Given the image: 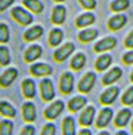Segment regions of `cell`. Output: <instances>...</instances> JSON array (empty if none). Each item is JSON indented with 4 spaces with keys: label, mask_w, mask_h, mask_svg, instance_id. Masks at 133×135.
<instances>
[{
    "label": "cell",
    "mask_w": 133,
    "mask_h": 135,
    "mask_svg": "<svg viewBox=\"0 0 133 135\" xmlns=\"http://www.w3.org/2000/svg\"><path fill=\"white\" fill-rule=\"evenodd\" d=\"M73 51H75V44L73 42H67V44H64L62 46H60V48H57L56 51H54L53 57H54L56 61L62 63L71 56V55L73 53Z\"/></svg>",
    "instance_id": "7a4b0ae2"
},
{
    "label": "cell",
    "mask_w": 133,
    "mask_h": 135,
    "mask_svg": "<svg viewBox=\"0 0 133 135\" xmlns=\"http://www.w3.org/2000/svg\"><path fill=\"white\" fill-rule=\"evenodd\" d=\"M130 117H132V110L130 109H121L118 115L115 116L114 119V126L117 127V128H124L125 126H126L130 120Z\"/></svg>",
    "instance_id": "5bb4252c"
},
{
    "label": "cell",
    "mask_w": 133,
    "mask_h": 135,
    "mask_svg": "<svg viewBox=\"0 0 133 135\" xmlns=\"http://www.w3.org/2000/svg\"><path fill=\"white\" fill-rule=\"evenodd\" d=\"M73 82L75 78L71 73H64L60 78V91L62 94H69L73 90Z\"/></svg>",
    "instance_id": "ba28073f"
},
{
    "label": "cell",
    "mask_w": 133,
    "mask_h": 135,
    "mask_svg": "<svg viewBox=\"0 0 133 135\" xmlns=\"http://www.w3.org/2000/svg\"><path fill=\"white\" fill-rule=\"evenodd\" d=\"M99 135H110V134H109V132H107V131H102V132H100V134H99Z\"/></svg>",
    "instance_id": "7bdbcfd3"
},
{
    "label": "cell",
    "mask_w": 133,
    "mask_h": 135,
    "mask_svg": "<svg viewBox=\"0 0 133 135\" xmlns=\"http://www.w3.org/2000/svg\"><path fill=\"white\" fill-rule=\"evenodd\" d=\"M129 4H130L129 0H114V2L110 4V8L114 12H121L124 10L129 8Z\"/></svg>",
    "instance_id": "f546056e"
},
{
    "label": "cell",
    "mask_w": 133,
    "mask_h": 135,
    "mask_svg": "<svg viewBox=\"0 0 133 135\" xmlns=\"http://www.w3.org/2000/svg\"><path fill=\"white\" fill-rule=\"evenodd\" d=\"M41 135H56V126L53 123H46L42 128Z\"/></svg>",
    "instance_id": "e575fe53"
},
{
    "label": "cell",
    "mask_w": 133,
    "mask_h": 135,
    "mask_svg": "<svg viewBox=\"0 0 133 135\" xmlns=\"http://www.w3.org/2000/svg\"><path fill=\"white\" fill-rule=\"evenodd\" d=\"M19 135H35V128H34V126H25L22 128L20 134Z\"/></svg>",
    "instance_id": "8d00e7d4"
},
{
    "label": "cell",
    "mask_w": 133,
    "mask_h": 135,
    "mask_svg": "<svg viewBox=\"0 0 133 135\" xmlns=\"http://www.w3.org/2000/svg\"><path fill=\"white\" fill-rule=\"evenodd\" d=\"M12 3H14V0H0V12L6 11Z\"/></svg>",
    "instance_id": "f35d334b"
},
{
    "label": "cell",
    "mask_w": 133,
    "mask_h": 135,
    "mask_svg": "<svg viewBox=\"0 0 133 135\" xmlns=\"http://www.w3.org/2000/svg\"><path fill=\"white\" fill-rule=\"evenodd\" d=\"M111 119H113V109L107 108V107L103 108L97 117V127L98 128H105V127H107L110 124Z\"/></svg>",
    "instance_id": "9c48e42d"
},
{
    "label": "cell",
    "mask_w": 133,
    "mask_h": 135,
    "mask_svg": "<svg viewBox=\"0 0 133 135\" xmlns=\"http://www.w3.org/2000/svg\"><path fill=\"white\" fill-rule=\"evenodd\" d=\"M130 128H132V134H133V122H132V124H130Z\"/></svg>",
    "instance_id": "bcb514c9"
},
{
    "label": "cell",
    "mask_w": 133,
    "mask_h": 135,
    "mask_svg": "<svg viewBox=\"0 0 133 135\" xmlns=\"http://www.w3.org/2000/svg\"><path fill=\"white\" fill-rule=\"evenodd\" d=\"M11 15L15 21L18 23H20V25H23V26H27L33 22V15L29 11H26L25 8H22V7H14L12 11H11Z\"/></svg>",
    "instance_id": "6da1fadb"
},
{
    "label": "cell",
    "mask_w": 133,
    "mask_h": 135,
    "mask_svg": "<svg viewBox=\"0 0 133 135\" xmlns=\"http://www.w3.org/2000/svg\"><path fill=\"white\" fill-rule=\"evenodd\" d=\"M0 115H3L6 117H15L17 116V109H15L10 102L7 101H0Z\"/></svg>",
    "instance_id": "484cf974"
},
{
    "label": "cell",
    "mask_w": 133,
    "mask_h": 135,
    "mask_svg": "<svg viewBox=\"0 0 133 135\" xmlns=\"http://www.w3.org/2000/svg\"><path fill=\"white\" fill-rule=\"evenodd\" d=\"M23 4H25L30 11H33L35 14H41L44 11V4L40 0H23Z\"/></svg>",
    "instance_id": "f1b7e54d"
},
{
    "label": "cell",
    "mask_w": 133,
    "mask_h": 135,
    "mask_svg": "<svg viewBox=\"0 0 133 135\" xmlns=\"http://www.w3.org/2000/svg\"><path fill=\"white\" fill-rule=\"evenodd\" d=\"M62 110H64V102L60 100L54 101L45 109V119H48V120H56L62 113Z\"/></svg>",
    "instance_id": "277c9868"
},
{
    "label": "cell",
    "mask_w": 133,
    "mask_h": 135,
    "mask_svg": "<svg viewBox=\"0 0 133 135\" xmlns=\"http://www.w3.org/2000/svg\"><path fill=\"white\" fill-rule=\"evenodd\" d=\"M122 104L124 105H133V86H130L129 89L124 93V96H122Z\"/></svg>",
    "instance_id": "836d02e7"
},
{
    "label": "cell",
    "mask_w": 133,
    "mask_h": 135,
    "mask_svg": "<svg viewBox=\"0 0 133 135\" xmlns=\"http://www.w3.org/2000/svg\"><path fill=\"white\" fill-rule=\"evenodd\" d=\"M94 117H95V108L94 107H87L80 115V119H79V123L80 126L83 127H90L94 122Z\"/></svg>",
    "instance_id": "9a60e30c"
},
{
    "label": "cell",
    "mask_w": 133,
    "mask_h": 135,
    "mask_svg": "<svg viewBox=\"0 0 133 135\" xmlns=\"http://www.w3.org/2000/svg\"><path fill=\"white\" fill-rule=\"evenodd\" d=\"M11 63V55L7 46L0 45V66H8Z\"/></svg>",
    "instance_id": "1f68e13d"
},
{
    "label": "cell",
    "mask_w": 133,
    "mask_h": 135,
    "mask_svg": "<svg viewBox=\"0 0 133 135\" xmlns=\"http://www.w3.org/2000/svg\"><path fill=\"white\" fill-rule=\"evenodd\" d=\"M122 60H124V63L126 66H130V64H133V51H129V52H126L122 56Z\"/></svg>",
    "instance_id": "74e56055"
},
{
    "label": "cell",
    "mask_w": 133,
    "mask_h": 135,
    "mask_svg": "<svg viewBox=\"0 0 133 135\" xmlns=\"http://www.w3.org/2000/svg\"><path fill=\"white\" fill-rule=\"evenodd\" d=\"M65 17H67V8L64 6H56L53 8L52 12V22L54 25H62L65 22Z\"/></svg>",
    "instance_id": "e0dca14e"
},
{
    "label": "cell",
    "mask_w": 133,
    "mask_h": 135,
    "mask_svg": "<svg viewBox=\"0 0 133 135\" xmlns=\"http://www.w3.org/2000/svg\"><path fill=\"white\" fill-rule=\"evenodd\" d=\"M95 82H97V75L95 73L90 71V73L84 74V76L80 79L79 85H77V90L80 93H90L92 90L94 85H95Z\"/></svg>",
    "instance_id": "3957f363"
},
{
    "label": "cell",
    "mask_w": 133,
    "mask_h": 135,
    "mask_svg": "<svg viewBox=\"0 0 133 135\" xmlns=\"http://www.w3.org/2000/svg\"><path fill=\"white\" fill-rule=\"evenodd\" d=\"M54 2H57V3H62V2H65V0H54Z\"/></svg>",
    "instance_id": "f6af8a7d"
},
{
    "label": "cell",
    "mask_w": 133,
    "mask_h": 135,
    "mask_svg": "<svg viewBox=\"0 0 133 135\" xmlns=\"http://www.w3.org/2000/svg\"><path fill=\"white\" fill-rule=\"evenodd\" d=\"M86 104H87V98L83 96H76L68 102V109L71 112H79L82 108L86 107Z\"/></svg>",
    "instance_id": "44dd1931"
},
{
    "label": "cell",
    "mask_w": 133,
    "mask_h": 135,
    "mask_svg": "<svg viewBox=\"0 0 133 135\" xmlns=\"http://www.w3.org/2000/svg\"><path fill=\"white\" fill-rule=\"evenodd\" d=\"M41 87V97L44 101L49 102L52 100H54V97H56V91H54V86H53V82L50 81V79H44V81L41 82L40 85Z\"/></svg>",
    "instance_id": "5b68a950"
},
{
    "label": "cell",
    "mask_w": 133,
    "mask_h": 135,
    "mask_svg": "<svg viewBox=\"0 0 133 135\" xmlns=\"http://www.w3.org/2000/svg\"><path fill=\"white\" fill-rule=\"evenodd\" d=\"M98 37V30L97 29H84L79 33V40L83 44H88L94 41Z\"/></svg>",
    "instance_id": "cb8c5ba5"
},
{
    "label": "cell",
    "mask_w": 133,
    "mask_h": 135,
    "mask_svg": "<svg viewBox=\"0 0 133 135\" xmlns=\"http://www.w3.org/2000/svg\"><path fill=\"white\" fill-rule=\"evenodd\" d=\"M10 41V29L6 23H0V44Z\"/></svg>",
    "instance_id": "d6a6232c"
},
{
    "label": "cell",
    "mask_w": 133,
    "mask_h": 135,
    "mask_svg": "<svg viewBox=\"0 0 133 135\" xmlns=\"http://www.w3.org/2000/svg\"><path fill=\"white\" fill-rule=\"evenodd\" d=\"M77 135H92V134H91V131L87 128V127H84L83 130L79 131V134H77Z\"/></svg>",
    "instance_id": "60d3db41"
},
{
    "label": "cell",
    "mask_w": 133,
    "mask_h": 135,
    "mask_svg": "<svg viewBox=\"0 0 133 135\" xmlns=\"http://www.w3.org/2000/svg\"><path fill=\"white\" fill-rule=\"evenodd\" d=\"M125 25H126V17L122 14H117L114 17H111L107 22V26L110 30L113 31H118L120 29H122Z\"/></svg>",
    "instance_id": "2e32d148"
},
{
    "label": "cell",
    "mask_w": 133,
    "mask_h": 135,
    "mask_svg": "<svg viewBox=\"0 0 133 135\" xmlns=\"http://www.w3.org/2000/svg\"><path fill=\"white\" fill-rule=\"evenodd\" d=\"M30 73L34 76H48L53 73V70L46 63H35L30 67Z\"/></svg>",
    "instance_id": "7c38bea8"
},
{
    "label": "cell",
    "mask_w": 133,
    "mask_h": 135,
    "mask_svg": "<svg viewBox=\"0 0 133 135\" xmlns=\"http://www.w3.org/2000/svg\"><path fill=\"white\" fill-rule=\"evenodd\" d=\"M125 46L129 49H133V30L128 34V37L125 38Z\"/></svg>",
    "instance_id": "ab89813d"
},
{
    "label": "cell",
    "mask_w": 133,
    "mask_h": 135,
    "mask_svg": "<svg viewBox=\"0 0 133 135\" xmlns=\"http://www.w3.org/2000/svg\"><path fill=\"white\" fill-rule=\"evenodd\" d=\"M64 38V33L61 29H53L49 33V44L52 46H58Z\"/></svg>",
    "instance_id": "83f0119b"
},
{
    "label": "cell",
    "mask_w": 133,
    "mask_h": 135,
    "mask_svg": "<svg viewBox=\"0 0 133 135\" xmlns=\"http://www.w3.org/2000/svg\"><path fill=\"white\" fill-rule=\"evenodd\" d=\"M14 132V123L8 119L0 122V135H12Z\"/></svg>",
    "instance_id": "4dcf8cb0"
},
{
    "label": "cell",
    "mask_w": 133,
    "mask_h": 135,
    "mask_svg": "<svg viewBox=\"0 0 133 135\" xmlns=\"http://www.w3.org/2000/svg\"><path fill=\"white\" fill-rule=\"evenodd\" d=\"M94 22H95V15L91 12H86V14H82L76 19V26L77 27H87V26L92 25Z\"/></svg>",
    "instance_id": "d4e9b609"
},
{
    "label": "cell",
    "mask_w": 133,
    "mask_h": 135,
    "mask_svg": "<svg viewBox=\"0 0 133 135\" xmlns=\"http://www.w3.org/2000/svg\"><path fill=\"white\" fill-rule=\"evenodd\" d=\"M115 135H128V132H125V131H118Z\"/></svg>",
    "instance_id": "b9f144b4"
},
{
    "label": "cell",
    "mask_w": 133,
    "mask_h": 135,
    "mask_svg": "<svg viewBox=\"0 0 133 135\" xmlns=\"http://www.w3.org/2000/svg\"><path fill=\"white\" fill-rule=\"evenodd\" d=\"M18 78V70L17 68H8V70H6L4 73L0 75V86L2 87H8L12 85V82L15 81V79Z\"/></svg>",
    "instance_id": "30bf717a"
},
{
    "label": "cell",
    "mask_w": 133,
    "mask_h": 135,
    "mask_svg": "<svg viewBox=\"0 0 133 135\" xmlns=\"http://www.w3.org/2000/svg\"><path fill=\"white\" fill-rule=\"evenodd\" d=\"M42 34H44V27L37 25V26H33L29 30H26L23 37H25L26 41H35V40H38L40 37H42Z\"/></svg>",
    "instance_id": "ffe728a7"
},
{
    "label": "cell",
    "mask_w": 133,
    "mask_h": 135,
    "mask_svg": "<svg viewBox=\"0 0 133 135\" xmlns=\"http://www.w3.org/2000/svg\"><path fill=\"white\" fill-rule=\"evenodd\" d=\"M84 66H86V55L82 52L76 53L71 60V68L75 71H80Z\"/></svg>",
    "instance_id": "4316f807"
},
{
    "label": "cell",
    "mask_w": 133,
    "mask_h": 135,
    "mask_svg": "<svg viewBox=\"0 0 133 135\" xmlns=\"http://www.w3.org/2000/svg\"><path fill=\"white\" fill-rule=\"evenodd\" d=\"M79 3L86 10H94L97 7V0H79Z\"/></svg>",
    "instance_id": "d590c367"
},
{
    "label": "cell",
    "mask_w": 133,
    "mask_h": 135,
    "mask_svg": "<svg viewBox=\"0 0 133 135\" xmlns=\"http://www.w3.org/2000/svg\"><path fill=\"white\" fill-rule=\"evenodd\" d=\"M130 81L133 82V70H132V73H130Z\"/></svg>",
    "instance_id": "ee69618b"
},
{
    "label": "cell",
    "mask_w": 133,
    "mask_h": 135,
    "mask_svg": "<svg viewBox=\"0 0 133 135\" xmlns=\"http://www.w3.org/2000/svg\"><path fill=\"white\" fill-rule=\"evenodd\" d=\"M121 76H122V70L120 67H114V68H111L110 71H107V73L105 74V76L102 78V83L105 86H110L114 82L118 81Z\"/></svg>",
    "instance_id": "4fadbf2b"
},
{
    "label": "cell",
    "mask_w": 133,
    "mask_h": 135,
    "mask_svg": "<svg viewBox=\"0 0 133 135\" xmlns=\"http://www.w3.org/2000/svg\"><path fill=\"white\" fill-rule=\"evenodd\" d=\"M22 115H23V120L27 123H33L37 119V109L33 102H25L22 107Z\"/></svg>",
    "instance_id": "8fae6325"
},
{
    "label": "cell",
    "mask_w": 133,
    "mask_h": 135,
    "mask_svg": "<svg viewBox=\"0 0 133 135\" xmlns=\"http://www.w3.org/2000/svg\"><path fill=\"white\" fill-rule=\"evenodd\" d=\"M22 91L26 98H34L35 97V82L30 78L25 79L22 82Z\"/></svg>",
    "instance_id": "d6986e66"
},
{
    "label": "cell",
    "mask_w": 133,
    "mask_h": 135,
    "mask_svg": "<svg viewBox=\"0 0 133 135\" xmlns=\"http://www.w3.org/2000/svg\"><path fill=\"white\" fill-rule=\"evenodd\" d=\"M111 61H113V57L110 56V55H109V53H103V55H100V56L97 59L95 68L98 71H105V70H107L109 67H110Z\"/></svg>",
    "instance_id": "603a6c76"
},
{
    "label": "cell",
    "mask_w": 133,
    "mask_h": 135,
    "mask_svg": "<svg viewBox=\"0 0 133 135\" xmlns=\"http://www.w3.org/2000/svg\"><path fill=\"white\" fill-rule=\"evenodd\" d=\"M62 135H76V123L72 116H67L62 120Z\"/></svg>",
    "instance_id": "7402d4cb"
},
{
    "label": "cell",
    "mask_w": 133,
    "mask_h": 135,
    "mask_svg": "<svg viewBox=\"0 0 133 135\" xmlns=\"http://www.w3.org/2000/svg\"><path fill=\"white\" fill-rule=\"evenodd\" d=\"M118 93H120V89L117 86H111L107 87V89L102 93V96H100V104L103 105H111L113 102L117 100V97H118Z\"/></svg>",
    "instance_id": "8992f818"
},
{
    "label": "cell",
    "mask_w": 133,
    "mask_h": 135,
    "mask_svg": "<svg viewBox=\"0 0 133 135\" xmlns=\"http://www.w3.org/2000/svg\"><path fill=\"white\" fill-rule=\"evenodd\" d=\"M42 56V48L40 45H31L25 52V60L27 63H33Z\"/></svg>",
    "instance_id": "ac0fdd59"
},
{
    "label": "cell",
    "mask_w": 133,
    "mask_h": 135,
    "mask_svg": "<svg viewBox=\"0 0 133 135\" xmlns=\"http://www.w3.org/2000/svg\"><path fill=\"white\" fill-rule=\"evenodd\" d=\"M115 45H117V40L114 37H105L95 44L94 51L98 53H103V52L111 51L113 48H115Z\"/></svg>",
    "instance_id": "52a82bcc"
}]
</instances>
